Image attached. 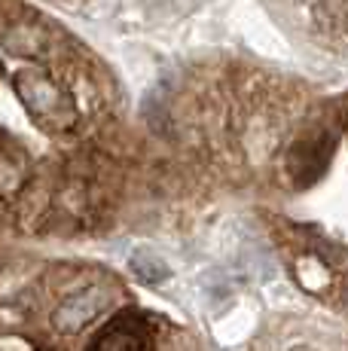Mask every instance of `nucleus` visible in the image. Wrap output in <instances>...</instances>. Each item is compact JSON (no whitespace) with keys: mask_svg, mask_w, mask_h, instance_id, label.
Instances as JSON below:
<instances>
[{"mask_svg":"<svg viewBox=\"0 0 348 351\" xmlns=\"http://www.w3.org/2000/svg\"><path fill=\"white\" fill-rule=\"evenodd\" d=\"M278 28L312 56L348 64V0H263Z\"/></svg>","mask_w":348,"mask_h":351,"instance_id":"nucleus-1","label":"nucleus"},{"mask_svg":"<svg viewBox=\"0 0 348 351\" xmlns=\"http://www.w3.org/2000/svg\"><path fill=\"white\" fill-rule=\"evenodd\" d=\"M89 351H150V330L138 315H123L95 339Z\"/></svg>","mask_w":348,"mask_h":351,"instance_id":"nucleus-2","label":"nucleus"},{"mask_svg":"<svg viewBox=\"0 0 348 351\" xmlns=\"http://www.w3.org/2000/svg\"><path fill=\"white\" fill-rule=\"evenodd\" d=\"M104 302H107L104 290H92V287L83 290V293H77V296H71V300L55 312V327L62 330V333H77V330H83L86 324L101 312Z\"/></svg>","mask_w":348,"mask_h":351,"instance_id":"nucleus-3","label":"nucleus"},{"mask_svg":"<svg viewBox=\"0 0 348 351\" xmlns=\"http://www.w3.org/2000/svg\"><path fill=\"white\" fill-rule=\"evenodd\" d=\"M132 272H135L140 281H150V285L169 278V269H165V263L159 260L156 254H150V251H140V254L132 256Z\"/></svg>","mask_w":348,"mask_h":351,"instance_id":"nucleus-4","label":"nucleus"}]
</instances>
